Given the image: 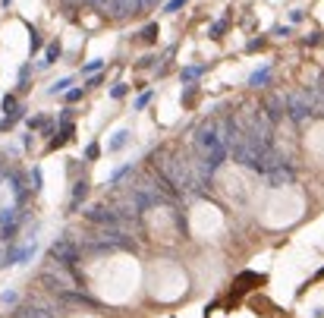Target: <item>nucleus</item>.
<instances>
[{
    "instance_id": "nucleus-8",
    "label": "nucleus",
    "mask_w": 324,
    "mask_h": 318,
    "mask_svg": "<svg viewBox=\"0 0 324 318\" xmlns=\"http://www.w3.org/2000/svg\"><path fill=\"white\" fill-rule=\"evenodd\" d=\"M186 4H189V0H170V4L164 7V13H176V10H179V7H186Z\"/></svg>"
},
{
    "instance_id": "nucleus-7",
    "label": "nucleus",
    "mask_w": 324,
    "mask_h": 318,
    "mask_svg": "<svg viewBox=\"0 0 324 318\" xmlns=\"http://www.w3.org/2000/svg\"><path fill=\"white\" fill-rule=\"evenodd\" d=\"M148 101H151V91L139 95V98H136V111H145V108H148Z\"/></svg>"
},
{
    "instance_id": "nucleus-13",
    "label": "nucleus",
    "mask_w": 324,
    "mask_h": 318,
    "mask_svg": "<svg viewBox=\"0 0 324 318\" xmlns=\"http://www.w3.org/2000/svg\"><path fill=\"white\" fill-rule=\"evenodd\" d=\"M13 108H16V98H13V95H7V98H4V114H10Z\"/></svg>"
},
{
    "instance_id": "nucleus-6",
    "label": "nucleus",
    "mask_w": 324,
    "mask_h": 318,
    "mask_svg": "<svg viewBox=\"0 0 324 318\" xmlns=\"http://www.w3.org/2000/svg\"><path fill=\"white\" fill-rule=\"evenodd\" d=\"M101 66H104V60H91L88 66H82V73H85V76H91V73H98Z\"/></svg>"
},
{
    "instance_id": "nucleus-9",
    "label": "nucleus",
    "mask_w": 324,
    "mask_h": 318,
    "mask_svg": "<svg viewBox=\"0 0 324 318\" xmlns=\"http://www.w3.org/2000/svg\"><path fill=\"white\" fill-rule=\"evenodd\" d=\"M265 79H268V66H265V69H258V73H252V79H249V82H252V85H258V82H265Z\"/></svg>"
},
{
    "instance_id": "nucleus-15",
    "label": "nucleus",
    "mask_w": 324,
    "mask_h": 318,
    "mask_svg": "<svg viewBox=\"0 0 324 318\" xmlns=\"http://www.w3.org/2000/svg\"><path fill=\"white\" fill-rule=\"evenodd\" d=\"M10 4H13V0H4V7H10Z\"/></svg>"
},
{
    "instance_id": "nucleus-5",
    "label": "nucleus",
    "mask_w": 324,
    "mask_h": 318,
    "mask_svg": "<svg viewBox=\"0 0 324 318\" xmlns=\"http://www.w3.org/2000/svg\"><path fill=\"white\" fill-rule=\"evenodd\" d=\"M126 170H129V164H120V167H117V170H114L111 176H107V183H117V180H120V176H123Z\"/></svg>"
},
{
    "instance_id": "nucleus-2",
    "label": "nucleus",
    "mask_w": 324,
    "mask_h": 318,
    "mask_svg": "<svg viewBox=\"0 0 324 318\" xmlns=\"http://www.w3.org/2000/svg\"><path fill=\"white\" fill-rule=\"evenodd\" d=\"M69 85H73V76H66V79H57L51 88H47V95H60V91H69Z\"/></svg>"
},
{
    "instance_id": "nucleus-1",
    "label": "nucleus",
    "mask_w": 324,
    "mask_h": 318,
    "mask_svg": "<svg viewBox=\"0 0 324 318\" xmlns=\"http://www.w3.org/2000/svg\"><path fill=\"white\" fill-rule=\"evenodd\" d=\"M129 136H133L129 129H120V133L111 139V145H107V151H123V148L129 145Z\"/></svg>"
},
{
    "instance_id": "nucleus-14",
    "label": "nucleus",
    "mask_w": 324,
    "mask_h": 318,
    "mask_svg": "<svg viewBox=\"0 0 324 318\" xmlns=\"http://www.w3.org/2000/svg\"><path fill=\"white\" fill-rule=\"evenodd\" d=\"M154 32H158V26H148L145 32H142V38H145V41H151V38H154Z\"/></svg>"
},
{
    "instance_id": "nucleus-12",
    "label": "nucleus",
    "mask_w": 324,
    "mask_h": 318,
    "mask_svg": "<svg viewBox=\"0 0 324 318\" xmlns=\"http://www.w3.org/2000/svg\"><path fill=\"white\" fill-rule=\"evenodd\" d=\"M82 95H85V88H73V91H66V101H79Z\"/></svg>"
},
{
    "instance_id": "nucleus-11",
    "label": "nucleus",
    "mask_w": 324,
    "mask_h": 318,
    "mask_svg": "<svg viewBox=\"0 0 324 318\" xmlns=\"http://www.w3.org/2000/svg\"><path fill=\"white\" fill-rule=\"evenodd\" d=\"M98 155H101V148H98V142H91V145H88V151H85V158H88V161H94V158H98Z\"/></svg>"
},
{
    "instance_id": "nucleus-10",
    "label": "nucleus",
    "mask_w": 324,
    "mask_h": 318,
    "mask_svg": "<svg viewBox=\"0 0 324 318\" xmlns=\"http://www.w3.org/2000/svg\"><path fill=\"white\" fill-rule=\"evenodd\" d=\"M126 91H129V88L123 85V82H120V85H114V88H111V98H123Z\"/></svg>"
},
{
    "instance_id": "nucleus-4",
    "label": "nucleus",
    "mask_w": 324,
    "mask_h": 318,
    "mask_svg": "<svg viewBox=\"0 0 324 318\" xmlns=\"http://www.w3.org/2000/svg\"><path fill=\"white\" fill-rule=\"evenodd\" d=\"M57 54H60V44H51V48H47V54H44V60H41V66L54 63V60H57Z\"/></svg>"
},
{
    "instance_id": "nucleus-3",
    "label": "nucleus",
    "mask_w": 324,
    "mask_h": 318,
    "mask_svg": "<svg viewBox=\"0 0 324 318\" xmlns=\"http://www.w3.org/2000/svg\"><path fill=\"white\" fill-rule=\"evenodd\" d=\"M201 73H205V66H192V69H183V82H192V79H198Z\"/></svg>"
}]
</instances>
